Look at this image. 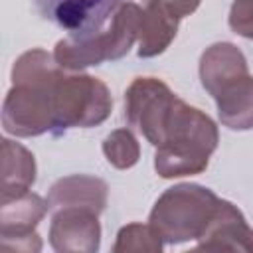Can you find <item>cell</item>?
<instances>
[{"mask_svg": "<svg viewBox=\"0 0 253 253\" xmlns=\"http://www.w3.org/2000/svg\"><path fill=\"white\" fill-rule=\"evenodd\" d=\"M57 61L43 49L26 51L12 69L14 87L4 99L2 123L16 136H36L53 130V83L59 75Z\"/></svg>", "mask_w": 253, "mask_h": 253, "instance_id": "6da1fadb", "label": "cell"}, {"mask_svg": "<svg viewBox=\"0 0 253 253\" xmlns=\"http://www.w3.org/2000/svg\"><path fill=\"white\" fill-rule=\"evenodd\" d=\"M215 146L217 128L213 121L176 97L156 146L154 168L162 178L200 174L208 168Z\"/></svg>", "mask_w": 253, "mask_h": 253, "instance_id": "7a4b0ae2", "label": "cell"}, {"mask_svg": "<svg viewBox=\"0 0 253 253\" xmlns=\"http://www.w3.org/2000/svg\"><path fill=\"white\" fill-rule=\"evenodd\" d=\"M217 206L219 198L211 190L196 184H180L168 188L156 200L150 211V227L166 243L200 239Z\"/></svg>", "mask_w": 253, "mask_h": 253, "instance_id": "3957f363", "label": "cell"}, {"mask_svg": "<svg viewBox=\"0 0 253 253\" xmlns=\"http://www.w3.org/2000/svg\"><path fill=\"white\" fill-rule=\"evenodd\" d=\"M138 24L140 6L134 2L123 4L113 16L109 30L87 40H75L69 36L59 40L53 49V59L65 69H81L87 65H99L107 59H119L128 53L130 45L138 38Z\"/></svg>", "mask_w": 253, "mask_h": 253, "instance_id": "277c9868", "label": "cell"}, {"mask_svg": "<svg viewBox=\"0 0 253 253\" xmlns=\"http://www.w3.org/2000/svg\"><path fill=\"white\" fill-rule=\"evenodd\" d=\"M55 125L53 134H61L71 126H93L103 123L113 107L105 83L91 75H63L53 83Z\"/></svg>", "mask_w": 253, "mask_h": 253, "instance_id": "5b68a950", "label": "cell"}, {"mask_svg": "<svg viewBox=\"0 0 253 253\" xmlns=\"http://www.w3.org/2000/svg\"><path fill=\"white\" fill-rule=\"evenodd\" d=\"M176 95L166 83L154 77H138L125 93V119L140 130L146 140L158 146Z\"/></svg>", "mask_w": 253, "mask_h": 253, "instance_id": "8992f818", "label": "cell"}, {"mask_svg": "<svg viewBox=\"0 0 253 253\" xmlns=\"http://www.w3.org/2000/svg\"><path fill=\"white\" fill-rule=\"evenodd\" d=\"M121 6L123 0H38L42 18L75 40H87L103 32Z\"/></svg>", "mask_w": 253, "mask_h": 253, "instance_id": "52a82bcc", "label": "cell"}, {"mask_svg": "<svg viewBox=\"0 0 253 253\" xmlns=\"http://www.w3.org/2000/svg\"><path fill=\"white\" fill-rule=\"evenodd\" d=\"M99 221L93 210L63 208L53 211L49 241L57 251H95L99 247Z\"/></svg>", "mask_w": 253, "mask_h": 253, "instance_id": "ba28073f", "label": "cell"}, {"mask_svg": "<svg viewBox=\"0 0 253 253\" xmlns=\"http://www.w3.org/2000/svg\"><path fill=\"white\" fill-rule=\"evenodd\" d=\"M196 249H243L253 251V229L245 223L241 211L219 200L215 215L211 217L206 233L200 237Z\"/></svg>", "mask_w": 253, "mask_h": 253, "instance_id": "9c48e42d", "label": "cell"}, {"mask_svg": "<svg viewBox=\"0 0 253 253\" xmlns=\"http://www.w3.org/2000/svg\"><path fill=\"white\" fill-rule=\"evenodd\" d=\"M178 20L164 0H144L138 24V57L162 53L176 36Z\"/></svg>", "mask_w": 253, "mask_h": 253, "instance_id": "30bf717a", "label": "cell"}, {"mask_svg": "<svg viewBox=\"0 0 253 253\" xmlns=\"http://www.w3.org/2000/svg\"><path fill=\"white\" fill-rule=\"evenodd\" d=\"M107 204V184L91 176L61 178L51 186L47 196V210L53 213L63 208H85L95 213L103 211Z\"/></svg>", "mask_w": 253, "mask_h": 253, "instance_id": "8fae6325", "label": "cell"}, {"mask_svg": "<svg viewBox=\"0 0 253 253\" xmlns=\"http://www.w3.org/2000/svg\"><path fill=\"white\" fill-rule=\"evenodd\" d=\"M247 75V61L233 43H213L200 61V77L204 89L213 97L227 83Z\"/></svg>", "mask_w": 253, "mask_h": 253, "instance_id": "7c38bea8", "label": "cell"}, {"mask_svg": "<svg viewBox=\"0 0 253 253\" xmlns=\"http://www.w3.org/2000/svg\"><path fill=\"white\" fill-rule=\"evenodd\" d=\"M219 121L231 130L253 128V77L247 73L213 95Z\"/></svg>", "mask_w": 253, "mask_h": 253, "instance_id": "4fadbf2b", "label": "cell"}, {"mask_svg": "<svg viewBox=\"0 0 253 253\" xmlns=\"http://www.w3.org/2000/svg\"><path fill=\"white\" fill-rule=\"evenodd\" d=\"M45 210L47 202H43L38 194H32L28 190L2 196V235L32 231V227L43 217Z\"/></svg>", "mask_w": 253, "mask_h": 253, "instance_id": "5bb4252c", "label": "cell"}, {"mask_svg": "<svg viewBox=\"0 0 253 253\" xmlns=\"http://www.w3.org/2000/svg\"><path fill=\"white\" fill-rule=\"evenodd\" d=\"M36 180L34 156L18 142L2 140V196L28 190Z\"/></svg>", "mask_w": 253, "mask_h": 253, "instance_id": "9a60e30c", "label": "cell"}, {"mask_svg": "<svg viewBox=\"0 0 253 253\" xmlns=\"http://www.w3.org/2000/svg\"><path fill=\"white\" fill-rule=\"evenodd\" d=\"M103 152L115 168H130L138 160L136 138L126 128H119L111 132L103 142Z\"/></svg>", "mask_w": 253, "mask_h": 253, "instance_id": "2e32d148", "label": "cell"}, {"mask_svg": "<svg viewBox=\"0 0 253 253\" xmlns=\"http://www.w3.org/2000/svg\"><path fill=\"white\" fill-rule=\"evenodd\" d=\"M229 28L243 38H253V0L233 2L229 10Z\"/></svg>", "mask_w": 253, "mask_h": 253, "instance_id": "e0dca14e", "label": "cell"}, {"mask_svg": "<svg viewBox=\"0 0 253 253\" xmlns=\"http://www.w3.org/2000/svg\"><path fill=\"white\" fill-rule=\"evenodd\" d=\"M164 2L168 4V8H170L178 18H184V16L192 14V12L198 8V4H200V0H164Z\"/></svg>", "mask_w": 253, "mask_h": 253, "instance_id": "ac0fdd59", "label": "cell"}]
</instances>
